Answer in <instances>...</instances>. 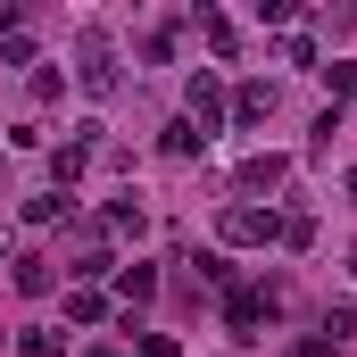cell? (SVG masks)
Returning <instances> with one entry per match:
<instances>
[{
	"label": "cell",
	"instance_id": "obj_1",
	"mask_svg": "<svg viewBox=\"0 0 357 357\" xmlns=\"http://www.w3.org/2000/svg\"><path fill=\"white\" fill-rule=\"evenodd\" d=\"M75 75H84L91 100H108V91H116V50H108V33H100V25L84 33V67H75Z\"/></svg>",
	"mask_w": 357,
	"mask_h": 357
},
{
	"label": "cell",
	"instance_id": "obj_2",
	"mask_svg": "<svg viewBox=\"0 0 357 357\" xmlns=\"http://www.w3.org/2000/svg\"><path fill=\"white\" fill-rule=\"evenodd\" d=\"M274 233H282V225H274L266 208H241V199L225 208V241H274Z\"/></svg>",
	"mask_w": 357,
	"mask_h": 357
},
{
	"label": "cell",
	"instance_id": "obj_3",
	"mask_svg": "<svg viewBox=\"0 0 357 357\" xmlns=\"http://www.w3.org/2000/svg\"><path fill=\"white\" fill-rule=\"evenodd\" d=\"M191 125H199V133L225 125V91H216V75H191Z\"/></svg>",
	"mask_w": 357,
	"mask_h": 357
},
{
	"label": "cell",
	"instance_id": "obj_4",
	"mask_svg": "<svg viewBox=\"0 0 357 357\" xmlns=\"http://www.w3.org/2000/svg\"><path fill=\"white\" fill-rule=\"evenodd\" d=\"M233 183H241V208H250L258 191H274V183H282V158H274V150H266V158H250V167H241V175H233Z\"/></svg>",
	"mask_w": 357,
	"mask_h": 357
},
{
	"label": "cell",
	"instance_id": "obj_5",
	"mask_svg": "<svg viewBox=\"0 0 357 357\" xmlns=\"http://www.w3.org/2000/svg\"><path fill=\"white\" fill-rule=\"evenodd\" d=\"M233 116H241V125H266V116H274V84H241Z\"/></svg>",
	"mask_w": 357,
	"mask_h": 357
},
{
	"label": "cell",
	"instance_id": "obj_6",
	"mask_svg": "<svg viewBox=\"0 0 357 357\" xmlns=\"http://www.w3.org/2000/svg\"><path fill=\"white\" fill-rule=\"evenodd\" d=\"M50 282H59V274H50V258H17V291H25V299H42Z\"/></svg>",
	"mask_w": 357,
	"mask_h": 357
},
{
	"label": "cell",
	"instance_id": "obj_7",
	"mask_svg": "<svg viewBox=\"0 0 357 357\" xmlns=\"http://www.w3.org/2000/svg\"><path fill=\"white\" fill-rule=\"evenodd\" d=\"M191 150H208V133L183 116V125H167V158H191Z\"/></svg>",
	"mask_w": 357,
	"mask_h": 357
},
{
	"label": "cell",
	"instance_id": "obj_8",
	"mask_svg": "<svg viewBox=\"0 0 357 357\" xmlns=\"http://www.w3.org/2000/svg\"><path fill=\"white\" fill-rule=\"evenodd\" d=\"M84 158H91V142H75V150H59V158H50V175L75 183V175H84Z\"/></svg>",
	"mask_w": 357,
	"mask_h": 357
},
{
	"label": "cell",
	"instance_id": "obj_9",
	"mask_svg": "<svg viewBox=\"0 0 357 357\" xmlns=\"http://www.w3.org/2000/svg\"><path fill=\"white\" fill-rule=\"evenodd\" d=\"M25 357H67V341L59 333H25Z\"/></svg>",
	"mask_w": 357,
	"mask_h": 357
},
{
	"label": "cell",
	"instance_id": "obj_10",
	"mask_svg": "<svg viewBox=\"0 0 357 357\" xmlns=\"http://www.w3.org/2000/svg\"><path fill=\"white\" fill-rule=\"evenodd\" d=\"M324 84H333V100H349V91H357V67H341V59H333V67H324Z\"/></svg>",
	"mask_w": 357,
	"mask_h": 357
},
{
	"label": "cell",
	"instance_id": "obj_11",
	"mask_svg": "<svg viewBox=\"0 0 357 357\" xmlns=\"http://www.w3.org/2000/svg\"><path fill=\"white\" fill-rule=\"evenodd\" d=\"M0 250H8V233H0Z\"/></svg>",
	"mask_w": 357,
	"mask_h": 357
}]
</instances>
